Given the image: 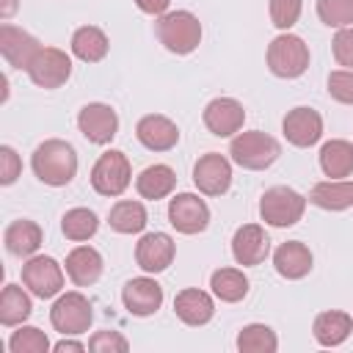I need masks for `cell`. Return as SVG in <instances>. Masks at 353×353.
Wrapping results in <instances>:
<instances>
[{
	"instance_id": "obj_21",
	"label": "cell",
	"mask_w": 353,
	"mask_h": 353,
	"mask_svg": "<svg viewBox=\"0 0 353 353\" xmlns=\"http://www.w3.org/2000/svg\"><path fill=\"white\" fill-rule=\"evenodd\" d=\"M174 312H176V317L185 323V325H207L210 320H212V314H215V301L204 292V290H199V287H188V290H182V292H176V298H174Z\"/></svg>"
},
{
	"instance_id": "obj_7",
	"label": "cell",
	"mask_w": 353,
	"mask_h": 353,
	"mask_svg": "<svg viewBox=\"0 0 353 353\" xmlns=\"http://www.w3.org/2000/svg\"><path fill=\"white\" fill-rule=\"evenodd\" d=\"M91 320H94V309L83 292H63L50 309V323L63 336L85 334L91 328Z\"/></svg>"
},
{
	"instance_id": "obj_25",
	"label": "cell",
	"mask_w": 353,
	"mask_h": 353,
	"mask_svg": "<svg viewBox=\"0 0 353 353\" xmlns=\"http://www.w3.org/2000/svg\"><path fill=\"white\" fill-rule=\"evenodd\" d=\"M309 201L320 210H328V212H339V210H347L353 207V182L347 179H325V182H317L309 193Z\"/></svg>"
},
{
	"instance_id": "obj_41",
	"label": "cell",
	"mask_w": 353,
	"mask_h": 353,
	"mask_svg": "<svg viewBox=\"0 0 353 353\" xmlns=\"http://www.w3.org/2000/svg\"><path fill=\"white\" fill-rule=\"evenodd\" d=\"M135 6L143 11V14H152V17H163L165 8L171 6V0H135Z\"/></svg>"
},
{
	"instance_id": "obj_19",
	"label": "cell",
	"mask_w": 353,
	"mask_h": 353,
	"mask_svg": "<svg viewBox=\"0 0 353 353\" xmlns=\"http://www.w3.org/2000/svg\"><path fill=\"white\" fill-rule=\"evenodd\" d=\"M135 138L149 149V152H168L179 141V127L160 113H149L135 124Z\"/></svg>"
},
{
	"instance_id": "obj_13",
	"label": "cell",
	"mask_w": 353,
	"mask_h": 353,
	"mask_svg": "<svg viewBox=\"0 0 353 353\" xmlns=\"http://www.w3.org/2000/svg\"><path fill=\"white\" fill-rule=\"evenodd\" d=\"M281 132L284 138L298 146V149H306V146H314L320 138H323V116L314 110V108H292L284 121H281Z\"/></svg>"
},
{
	"instance_id": "obj_10",
	"label": "cell",
	"mask_w": 353,
	"mask_h": 353,
	"mask_svg": "<svg viewBox=\"0 0 353 353\" xmlns=\"http://www.w3.org/2000/svg\"><path fill=\"white\" fill-rule=\"evenodd\" d=\"M22 284L36 298H55L63 290V270L52 256H30L22 265Z\"/></svg>"
},
{
	"instance_id": "obj_3",
	"label": "cell",
	"mask_w": 353,
	"mask_h": 353,
	"mask_svg": "<svg viewBox=\"0 0 353 353\" xmlns=\"http://www.w3.org/2000/svg\"><path fill=\"white\" fill-rule=\"evenodd\" d=\"M157 39L174 55H190L201 44V22L190 11H168L157 19Z\"/></svg>"
},
{
	"instance_id": "obj_5",
	"label": "cell",
	"mask_w": 353,
	"mask_h": 353,
	"mask_svg": "<svg viewBox=\"0 0 353 353\" xmlns=\"http://www.w3.org/2000/svg\"><path fill=\"white\" fill-rule=\"evenodd\" d=\"M303 210H306V199L298 190L287 188V185H273L259 199V215H262V221L268 226H276V229L295 226L303 218Z\"/></svg>"
},
{
	"instance_id": "obj_37",
	"label": "cell",
	"mask_w": 353,
	"mask_h": 353,
	"mask_svg": "<svg viewBox=\"0 0 353 353\" xmlns=\"http://www.w3.org/2000/svg\"><path fill=\"white\" fill-rule=\"evenodd\" d=\"M328 94L342 105H353V69L331 72L328 74Z\"/></svg>"
},
{
	"instance_id": "obj_30",
	"label": "cell",
	"mask_w": 353,
	"mask_h": 353,
	"mask_svg": "<svg viewBox=\"0 0 353 353\" xmlns=\"http://www.w3.org/2000/svg\"><path fill=\"white\" fill-rule=\"evenodd\" d=\"M33 312V303H30V295L17 287V284H6L3 292H0V323L3 325H22Z\"/></svg>"
},
{
	"instance_id": "obj_8",
	"label": "cell",
	"mask_w": 353,
	"mask_h": 353,
	"mask_svg": "<svg viewBox=\"0 0 353 353\" xmlns=\"http://www.w3.org/2000/svg\"><path fill=\"white\" fill-rule=\"evenodd\" d=\"M28 77L39 88H61L72 77V58L58 47H41L28 66Z\"/></svg>"
},
{
	"instance_id": "obj_43",
	"label": "cell",
	"mask_w": 353,
	"mask_h": 353,
	"mask_svg": "<svg viewBox=\"0 0 353 353\" xmlns=\"http://www.w3.org/2000/svg\"><path fill=\"white\" fill-rule=\"evenodd\" d=\"M17 0H0V19H11L14 11H17Z\"/></svg>"
},
{
	"instance_id": "obj_1",
	"label": "cell",
	"mask_w": 353,
	"mask_h": 353,
	"mask_svg": "<svg viewBox=\"0 0 353 353\" xmlns=\"http://www.w3.org/2000/svg\"><path fill=\"white\" fill-rule=\"evenodd\" d=\"M30 168L44 185L63 188L77 174V152L72 143H66L61 138H50L36 146V152L30 157Z\"/></svg>"
},
{
	"instance_id": "obj_15",
	"label": "cell",
	"mask_w": 353,
	"mask_h": 353,
	"mask_svg": "<svg viewBox=\"0 0 353 353\" xmlns=\"http://www.w3.org/2000/svg\"><path fill=\"white\" fill-rule=\"evenodd\" d=\"M176 256V243L165 232H149L135 245V262L146 273H163Z\"/></svg>"
},
{
	"instance_id": "obj_2",
	"label": "cell",
	"mask_w": 353,
	"mask_h": 353,
	"mask_svg": "<svg viewBox=\"0 0 353 353\" xmlns=\"http://www.w3.org/2000/svg\"><path fill=\"white\" fill-rule=\"evenodd\" d=\"M229 154L240 168L248 171H265L268 165H273L281 154V146L273 135L262 132V130H245L237 132L229 143Z\"/></svg>"
},
{
	"instance_id": "obj_33",
	"label": "cell",
	"mask_w": 353,
	"mask_h": 353,
	"mask_svg": "<svg viewBox=\"0 0 353 353\" xmlns=\"http://www.w3.org/2000/svg\"><path fill=\"white\" fill-rule=\"evenodd\" d=\"M279 347V336L265 323H251L237 334V350L243 353H273Z\"/></svg>"
},
{
	"instance_id": "obj_9",
	"label": "cell",
	"mask_w": 353,
	"mask_h": 353,
	"mask_svg": "<svg viewBox=\"0 0 353 353\" xmlns=\"http://www.w3.org/2000/svg\"><path fill=\"white\" fill-rule=\"evenodd\" d=\"M168 223L179 234H199L210 223V207L196 193H176L168 201Z\"/></svg>"
},
{
	"instance_id": "obj_22",
	"label": "cell",
	"mask_w": 353,
	"mask_h": 353,
	"mask_svg": "<svg viewBox=\"0 0 353 353\" xmlns=\"http://www.w3.org/2000/svg\"><path fill=\"white\" fill-rule=\"evenodd\" d=\"M102 268H105L102 254H99L97 248H91V245H77V248H72L69 256H66V276H69L77 287H91V284H97L99 276H102Z\"/></svg>"
},
{
	"instance_id": "obj_27",
	"label": "cell",
	"mask_w": 353,
	"mask_h": 353,
	"mask_svg": "<svg viewBox=\"0 0 353 353\" xmlns=\"http://www.w3.org/2000/svg\"><path fill=\"white\" fill-rule=\"evenodd\" d=\"M320 168L331 179L350 176L353 174V143L350 141H342V138L325 141L323 149H320Z\"/></svg>"
},
{
	"instance_id": "obj_36",
	"label": "cell",
	"mask_w": 353,
	"mask_h": 353,
	"mask_svg": "<svg viewBox=\"0 0 353 353\" xmlns=\"http://www.w3.org/2000/svg\"><path fill=\"white\" fill-rule=\"evenodd\" d=\"M303 0H270V22L279 30H290L301 19Z\"/></svg>"
},
{
	"instance_id": "obj_42",
	"label": "cell",
	"mask_w": 353,
	"mask_h": 353,
	"mask_svg": "<svg viewBox=\"0 0 353 353\" xmlns=\"http://www.w3.org/2000/svg\"><path fill=\"white\" fill-rule=\"evenodd\" d=\"M88 345H83V342H74V339H61V342H55L52 345V350L55 353H66V350H72V353H83Z\"/></svg>"
},
{
	"instance_id": "obj_18",
	"label": "cell",
	"mask_w": 353,
	"mask_h": 353,
	"mask_svg": "<svg viewBox=\"0 0 353 353\" xmlns=\"http://www.w3.org/2000/svg\"><path fill=\"white\" fill-rule=\"evenodd\" d=\"M121 301H124V309L130 314L149 317L163 306V287L149 276H138V279H130L124 284Z\"/></svg>"
},
{
	"instance_id": "obj_4",
	"label": "cell",
	"mask_w": 353,
	"mask_h": 353,
	"mask_svg": "<svg viewBox=\"0 0 353 353\" xmlns=\"http://www.w3.org/2000/svg\"><path fill=\"white\" fill-rule=\"evenodd\" d=\"M268 69L281 80H295L309 69V47L301 36L284 30L268 44Z\"/></svg>"
},
{
	"instance_id": "obj_34",
	"label": "cell",
	"mask_w": 353,
	"mask_h": 353,
	"mask_svg": "<svg viewBox=\"0 0 353 353\" xmlns=\"http://www.w3.org/2000/svg\"><path fill=\"white\" fill-rule=\"evenodd\" d=\"M8 347H11V353H47L50 350V339H47V334L41 328L22 325L19 331L11 334Z\"/></svg>"
},
{
	"instance_id": "obj_17",
	"label": "cell",
	"mask_w": 353,
	"mask_h": 353,
	"mask_svg": "<svg viewBox=\"0 0 353 353\" xmlns=\"http://www.w3.org/2000/svg\"><path fill=\"white\" fill-rule=\"evenodd\" d=\"M270 254V240L265 234V229L259 223H243L234 237H232V256L237 265L243 268H254L259 262H265V256Z\"/></svg>"
},
{
	"instance_id": "obj_23",
	"label": "cell",
	"mask_w": 353,
	"mask_h": 353,
	"mask_svg": "<svg viewBox=\"0 0 353 353\" xmlns=\"http://www.w3.org/2000/svg\"><path fill=\"white\" fill-rule=\"evenodd\" d=\"M353 331V317L347 312H339V309H328V312H320L314 317V325H312V334L314 339L323 345V347H336L342 345Z\"/></svg>"
},
{
	"instance_id": "obj_20",
	"label": "cell",
	"mask_w": 353,
	"mask_h": 353,
	"mask_svg": "<svg viewBox=\"0 0 353 353\" xmlns=\"http://www.w3.org/2000/svg\"><path fill=\"white\" fill-rule=\"evenodd\" d=\"M312 262H314L312 259V251L301 240H287V243H281L273 251V268H276V273L284 276V279H290V281H298V279L309 276Z\"/></svg>"
},
{
	"instance_id": "obj_6",
	"label": "cell",
	"mask_w": 353,
	"mask_h": 353,
	"mask_svg": "<svg viewBox=\"0 0 353 353\" xmlns=\"http://www.w3.org/2000/svg\"><path fill=\"white\" fill-rule=\"evenodd\" d=\"M132 182V165L127 160L124 152L110 149L105 154H99V160L91 168V188L99 196H121Z\"/></svg>"
},
{
	"instance_id": "obj_38",
	"label": "cell",
	"mask_w": 353,
	"mask_h": 353,
	"mask_svg": "<svg viewBox=\"0 0 353 353\" xmlns=\"http://www.w3.org/2000/svg\"><path fill=\"white\" fill-rule=\"evenodd\" d=\"M88 350H94V353H127L130 342L119 331H97L88 339Z\"/></svg>"
},
{
	"instance_id": "obj_35",
	"label": "cell",
	"mask_w": 353,
	"mask_h": 353,
	"mask_svg": "<svg viewBox=\"0 0 353 353\" xmlns=\"http://www.w3.org/2000/svg\"><path fill=\"white\" fill-rule=\"evenodd\" d=\"M317 17L328 28H350L353 0H317Z\"/></svg>"
},
{
	"instance_id": "obj_11",
	"label": "cell",
	"mask_w": 353,
	"mask_h": 353,
	"mask_svg": "<svg viewBox=\"0 0 353 353\" xmlns=\"http://www.w3.org/2000/svg\"><path fill=\"white\" fill-rule=\"evenodd\" d=\"M77 127L80 132L85 135V141L97 143V146H105L116 138L119 132V116L110 105L105 102H88L80 108L77 113Z\"/></svg>"
},
{
	"instance_id": "obj_14",
	"label": "cell",
	"mask_w": 353,
	"mask_h": 353,
	"mask_svg": "<svg viewBox=\"0 0 353 353\" xmlns=\"http://www.w3.org/2000/svg\"><path fill=\"white\" fill-rule=\"evenodd\" d=\"M204 127L218 135V138H229L234 132L243 130V121H245V110L243 105L234 99V97H215L212 102H207L204 108Z\"/></svg>"
},
{
	"instance_id": "obj_32",
	"label": "cell",
	"mask_w": 353,
	"mask_h": 353,
	"mask_svg": "<svg viewBox=\"0 0 353 353\" xmlns=\"http://www.w3.org/2000/svg\"><path fill=\"white\" fill-rule=\"evenodd\" d=\"M97 229H99V218L88 207H74L61 218V232L66 234V240H74V243L91 240Z\"/></svg>"
},
{
	"instance_id": "obj_40",
	"label": "cell",
	"mask_w": 353,
	"mask_h": 353,
	"mask_svg": "<svg viewBox=\"0 0 353 353\" xmlns=\"http://www.w3.org/2000/svg\"><path fill=\"white\" fill-rule=\"evenodd\" d=\"M22 174V160L11 146H0V185H14Z\"/></svg>"
},
{
	"instance_id": "obj_26",
	"label": "cell",
	"mask_w": 353,
	"mask_h": 353,
	"mask_svg": "<svg viewBox=\"0 0 353 353\" xmlns=\"http://www.w3.org/2000/svg\"><path fill=\"white\" fill-rule=\"evenodd\" d=\"M3 243L14 256H33L41 248V229L36 221H28V218L14 221L6 226Z\"/></svg>"
},
{
	"instance_id": "obj_29",
	"label": "cell",
	"mask_w": 353,
	"mask_h": 353,
	"mask_svg": "<svg viewBox=\"0 0 353 353\" xmlns=\"http://www.w3.org/2000/svg\"><path fill=\"white\" fill-rule=\"evenodd\" d=\"M149 215H146V207L141 201H132V199H124V201H116L110 207V215H108V223L113 232L119 234H138L143 232Z\"/></svg>"
},
{
	"instance_id": "obj_31",
	"label": "cell",
	"mask_w": 353,
	"mask_h": 353,
	"mask_svg": "<svg viewBox=\"0 0 353 353\" xmlns=\"http://www.w3.org/2000/svg\"><path fill=\"white\" fill-rule=\"evenodd\" d=\"M210 287H212V295L226 303H237L248 295V279L237 268H218L210 276Z\"/></svg>"
},
{
	"instance_id": "obj_12",
	"label": "cell",
	"mask_w": 353,
	"mask_h": 353,
	"mask_svg": "<svg viewBox=\"0 0 353 353\" xmlns=\"http://www.w3.org/2000/svg\"><path fill=\"white\" fill-rule=\"evenodd\" d=\"M193 185L204 196H223L232 185V163L218 152L201 154L193 165Z\"/></svg>"
},
{
	"instance_id": "obj_28",
	"label": "cell",
	"mask_w": 353,
	"mask_h": 353,
	"mask_svg": "<svg viewBox=\"0 0 353 353\" xmlns=\"http://www.w3.org/2000/svg\"><path fill=\"white\" fill-rule=\"evenodd\" d=\"M108 50H110V41H108L105 30L97 25H83L72 33V52L85 63L102 61L108 55Z\"/></svg>"
},
{
	"instance_id": "obj_39",
	"label": "cell",
	"mask_w": 353,
	"mask_h": 353,
	"mask_svg": "<svg viewBox=\"0 0 353 353\" xmlns=\"http://www.w3.org/2000/svg\"><path fill=\"white\" fill-rule=\"evenodd\" d=\"M331 52H334L339 66L353 69V25L350 28H339V33L331 41Z\"/></svg>"
},
{
	"instance_id": "obj_16",
	"label": "cell",
	"mask_w": 353,
	"mask_h": 353,
	"mask_svg": "<svg viewBox=\"0 0 353 353\" xmlns=\"http://www.w3.org/2000/svg\"><path fill=\"white\" fill-rule=\"evenodd\" d=\"M39 50H41L39 39L30 36L28 30L14 28V25H8V22L0 25V55L6 58L8 66L28 72V66H30V61L36 58Z\"/></svg>"
},
{
	"instance_id": "obj_24",
	"label": "cell",
	"mask_w": 353,
	"mask_h": 353,
	"mask_svg": "<svg viewBox=\"0 0 353 353\" xmlns=\"http://www.w3.org/2000/svg\"><path fill=\"white\" fill-rule=\"evenodd\" d=\"M174 188H176V174H174V168L165 165V163L146 165V168L138 174V179H135V190L141 193V199H149V201L165 199Z\"/></svg>"
}]
</instances>
